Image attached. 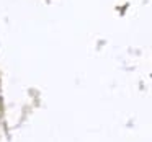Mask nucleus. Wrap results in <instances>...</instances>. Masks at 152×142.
<instances>
[]
</instances>
